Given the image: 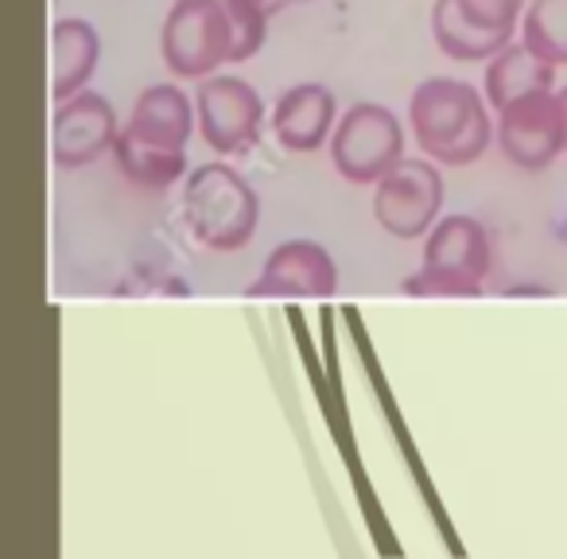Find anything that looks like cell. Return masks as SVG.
<instances>
[{
  "mask_svg": "<svg viewBox=\"0 0 567 559\" xmlns=\"http://www.w3.org/2000/svg\"><path fill=\"white\" fill-rule=\"evenodd\" d=\"M486 90L463 79H424L409 97V128L416 148L440 167H471L489 152L497 125Z\"/></svg>",
  "mask_w": 567,
  "mask_h": 559,
  "instance_id": "1",
  "label": "cell"
},
{
  "mask_svg": "<svg viewBox=\"0 0 567 559\" xmlns=\"http://www.w3.org/2000/svg\"><path fill=\"white\" fill-rule=\"evenodd\" d=\"M183 218L203 249L237 252L257 237L260 195L234 164L210 159L183 183Z\"/></svg>",
  "mask_w": 567,
  "mask_h": 559,
  "instance_id": "2",
  "label": "cell"
},
{
  "mask_svg": "<svg viewBox=\"0 0 567 559\" xmlns=\"http://www.w3.org/2000/svg\"><path fill=\"white\" fill-rule=\"evenodd\" d=\"M494 268V241L489 229L471 214H447L424 237L420 268L404 280L409 296H440V300H466L478 296Z\"/></svg>",
  "mask_w": 567,
  "mask_h": 559,
  "instance_id": "3",
  "label": "cell"
},
{
  "mask_svg": "<svg viewBox=\"0 0 567 559\" xmlns=\"http://www.w3.org/2000/svg\"><path fill=\"white\" fill-rule=\"evenodd\" d=\"M234 55V20L226 0H172L159 24V59L183 82H203Z\"/></svg>",
  "mask_w": 567,
  "mask_h": 559,
  "instance_id": "4",
  "label": "cell"
},
{
  "mask_svg": "<svg viewBox=\"0 0 567 559\" xmlns=\"http://www.w3.org/2000/svg\"><path fill=\"white\" fill-rule=\"evenodd\" d=\"M334 172L354 187H378L404 159V125L389 105L354 102L327 144Z\"/></svg>",
  "mask_w": 567,
  "mask_h": 559,
  "instance_id": "5",
  "label": "cell"
},
{
  "mask_svg": "<svg viewBox=\"0 0 567 559\" xmlns=\"http://www.w3.org/2000/svg\"><path fill=\"white\" fill-rule=\"evenodd\" d=\"M443 172L435 159L404 156L385 179L373 187V218L396 241H424L427 229L443 218Z\"/></svg>",
  "mask_w": 567,
  "mask_h": 559,
  "instance_id": "6",
  "label": "cell"
},
{
  "mask_svg": "<svg viewBox=\"0 0 567 559\" xmlns=\"http://www.w3.org/2000/svg\"><path fill=\"white\" fill-rule=\"evenodd\" d=\"M497 148L520 172H544L567 152V110L556 90H536L497 110Z\"/></svg>",
  "mask_w": 567,
  "mask_h": 559,
  "instance_id": "7",
  "label": "cell"
},
{
  "mask_svg": "<svg viewBox=\"0 0 567 559\" xmlns=\"http://www.w3.org/2000/svg\"><path fill=\"white\" fill-rule=\"evenodd\" d=\"M198 136L214 156H241L260 141L265 128V102L257 86L237 74H210L195 90Z\"/></svg>",
  "mask_w": 567,
  "mask_h": 559,
  "instance_id": "8",
  "label": "cell"
},
{
  "mask_svg": "<svg viewBox=\"0 0 567 559\" xmlns=\"http://www.w3.org/2000/svg\"><path fill=\"white\" fill-rule=\"evenodd\" d=\"M339 288V265L331 249L311 237L280 241L260 265L257 280L245 288L252 300H327Z\"/></svg>",
  "mask_w": 567,
  "mask_h": 559,
  "instance_id": "9",
  "label": "cell"
},
{
  "mask_svg": "<svg viewBox=\"0 0 567 559\" xmlns=\"http://www.w3.org/2000/svg\"><path fill=\"white\" fill-rule=\"evenodd\" d=\"M117 110L105 94L97 90H82V94L55 102V117H51V156L66 172L97 164L102 156H110L113 144L121 136Z\"/></svg>",
  "mask_w": 567,
  "mask_h": 559,
  "instance_id": "10",
  "label": "cell"
},
{
  "mask_svg": "<svg viewBox=\"0 0 567 559\" xmlns=\"http://www.w3.org/2000/svg\"><path fill=\"white\" fill-rule=\"evenodd\" d=\"M339 125V102L323 82H296L272 105V136L296 156L327 148Z\"/></svg>",
  "mask_w": 567,
  "mask_h": 559,
  "instance_id": "11",
  "label": "cell"
},
{
  "mask_svg": "<svg viewBox=\"0 0 567 559\" xmlns=\"http://www.w3.org/2000/svg\"><path fill=\"white\" fill-rule=\"evenodd\" d=\"M97 66H102L97 28L82 17L55 20V28H51V97L66 102V97L90 90Z\"/></svg>",
  "mask_w": 567,
  "mask_h": 559,
  "instance_id": "12",
  "label": "cell"
},
{
  "mask_svg": "<svg viewBox=\"0 0 567 559\" xmlns=\"http://www.w3.org/2000/svg\"><path fill=\"white\" fill-rule=\"evenodd\" d=\"M125 125L133 128V133L148 136V141L187 148V141L198 133L195 97L175 86V82H156V86H148L133 102V113H128Z\"/></svg>",
  "mask_w": 567,
  "mask_h": 559,
  "instance_id": "13",
  "label": "cell"
},
{
  "mask_svg": "<svg viewBox=\"0 0 567 559\" xmlns=\"http://www.w3.org/2000/svg\"><path fill=\"white\" fill-rule=\"evenodd\" d=\"M556 71L559 66L540 59L528 43L513 40L486 63L482 90H486V102L494 105V113H497L509 102H517V97L536 94V90H556Z\"/></svg>",
  "mask_w": 567,
  "mask_h": 559,
  "instance_id": "14",
  "label": "cell"
},
{
  "mask_svg": "<svg viewBox=\"0 0 567 559\" xmlns=\"http://www.w3.org/2000/svg\"><path fill=\"white\" fill-rule=\"evenodd\" d=\"M113 159H117L121 175L133 187L144 190H167L187 175V148H172V144L148 141V136L121 128L117 144H113Z\"/></svg>",
  "mask_w": 567,
  "mask_h": 559,
  "instance_id": "15",
  "label": "cell"
},
{
  "mask_svg": "<svg viewBox=\"0 0 567 559\" xmlns=\"http://www.w3.org/2000/svg\"><path fill=\"white\" fill-rule=\"evenodd\" d=\"M432 40H435V48L447 59H455V63H489L505 43H513V40H502V35H489V32H482V28H474L471 20L458 12L455 0H435L432 4Z\"/></svg>",
  "mask_w": 567,
  "mask_h": 559,
  "instance_id": "16",
  "label": "cell"
},
{
  "mask_svg": "<svg viewBox=\"0 0 567 559\" xmlns=\"http://www.w3.org/2000/svg\"><path fill=\"white\" fill-rule=\"evenodd\" d=\"M520 43H528L551 66H567V0H528L520 17Z\"/></svg>",
  "mask_w": 567,
  "mask_h": 559,
  "instance_id": "17",
  "label": "cell"
},
{
  "mask_svg": "<svg viewBox=\"0 0 567 559\" xmlns=\"http://www.w3.org/2000/svg\"><path fill=\"white\" fill-rule=\"evenodd\" d=\"M455 4L474 28L502 40H513L520 32V17L528 9V0H455Z\"/></svg>",
  "mask_w": 567,
  "mask_h": 559,
  "instance_id": "18",
  "label": "cell"
},
{
  "mask_svg": "<svg viewBox=\"0 0 567 559\" xmlns=\"http://www.w3.org/2000/svg\"><path fill=\"white\" fill-rule=\"evenodd\" d=\"M229 4V20H234V55L229 63H249L268 40V12L249 4V0H226Z\"/></svg>",
  "mask_w": 567,
  "mask_h": 559,
  "instance_id": "19",
  "label": "cell"
},
{
  "mask_svg": "<svg viewBox=\"0 0 567 559\" xmlns=\"http://www.w3.org/2000/svg\"><path fill=\"white\" fill-rule=\"evenodd\" d=\"M249 4H257V9H265L268 17H276V12H284L288 4H296V0H249Z\"/></svg>",
  "mask_w": 567,
  "mask_h": 559,
  "instance_id": "20",
  "label": "cell"
},
{
  "mask_svg": "<svg viewBox=\"0 0 567 559\" xmlns=\"http://www.w3.org/2000/svg\"><path fill=\"white\" fill-rule=\"evenodd\" d=\"M559 97H564V110H567V86H564V90H559Z\"/></svg>",
  "mask_w": 567,
  "mask_h": 559,
  "instance_id": "21",
  "label": "cell"
},
{
  "mask_svg": "<svg viewBox=\"0 0 567 559\" xmlns=\"http://www.w3.org/2000/svg\"><path fill=\"white\" fill-rule=\"evenodd\" d=\"M296 4H311V0H296Z\"/></svg>",
  "mask_w": 567,
  "mask_h": 559,
  "instance_id": "22",
  "label": "cell"
}]
</instances>
